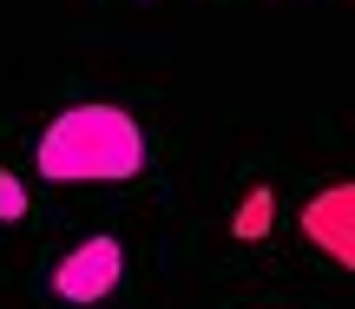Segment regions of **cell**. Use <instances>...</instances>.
<instances>
[{"label":"cell","instance_id":"6da1fadb","mask_svg":"<svg viewBox=\"0 0 355 309\" xmlns=\"http://www.w3.org/2000/svg\"><path fill=\"white\" fill-rule=\"evenodd\" d=\"M46 184H125L145 171V132L125 105H73L33 145Z\"/></svg>","mask_w":355,"mask_h":309},{"label":"cell","instance_id":"277c9868","mask_svg":"<svg viewBox=\"0 0 355 309\" xmlns=\"http://www.w3.org/2000/svg\"><path fill=\"white\" fill-rule=\"evenodd\" d=\"M270 224H277V197H270V191H250V197H243V211H237V224H230V231H237L243 244H250V237H270Z\"/></svg>","mask_w":355,"mask_h":309},{"label":"cell","instance_id":"7a4b0ae2","mask_svg":"<svg viewBox=\"0 0 355 309\" xmlns=\"http://www.w3.org/2000/svg\"><path fill=\"white\" fill-rule=\"evenodd\" d=\"M125 276V244L119 237H86L53 263V297L60 303H105Z\"/></svg>","mask_w":355,"mask_h":309},{"label":"cell","instance_id":"3957f363","mask_svg":"<svg viewBox=\"0 0 355 309\" xmlns=\"http://www.w3.org/2000/svg\"><path fill=\"white\" fill-rule=\"evenodd\" d=\"M303 237L316 250H329V263H355V191L329 184L322 197L303 204Z\"/></svg>","mask_w":355,"mask_h":309},{"label":"cell","instance_id":"5b68a950","mask_svg":"<svg viewBox=\"0 0 355 309\" xmlns=\"http://www.w3.org/2000/svg\"><path fill=\"white\" fill-rule=\"evenodd\" d=\"M26 218V184L13 171H0V224H20Z\"/></svg>","mask_w":355,"mask_h":309}]
</instances>
